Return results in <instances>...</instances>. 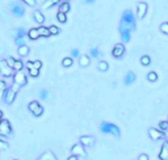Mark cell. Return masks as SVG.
Here are the masks:
<instances>
[{"label":"cell","mask_w":168,"mask_h":160,"mask_svg":"<svg viewBox=\"0 0 168 160\" xmlns=\"http://www.w3.org/2000/svg\"><path fill=\"white\" fill-rule=\"evenodd\" d=\"M159 159L160 160H168V142H164L162 150L159 152Z\"/></svg>","instance_id":"cell-14"},{"label":"cell","mask_w":168,"mask_h":160,"mask_svg":"<svg viewBox=\"0 0 168 160\" xmlns=\"http://www.w3.org/2000/svg\"><path fill=\"white\" fill-rule=\"evenodd\" d=\"M13 71H14V70L9 66L8 63H7L5 59L0 61V74H2L3 76H5V77H11V76H13Z\"/></svg>","instance_id":"cell-7"},{"label":"cell","mask_w":168,"mask_h":160,"mask_svg":"<svg viewBox=\"0 0 168 160\" xmlns=\"http://www.w3.org/2000/svg\"><path fill=\"white\" fill-rule=\"evenodd\" d=\"M97 67H99L100 71H106L109 66H108V63H106L105 61H101V62L99 63V66H97Z\"/></svg>","instance_id":"cell-35"},{"label":"cell","mask_w":168,"mask_h":160,"mask_svg":"<svg viewBox=\"0 0 168 160\" xmlns=\"http://www.w3.org/2000/svg\"><path fill=\"white\" fill-rule=\"evenodd\" d=\"M131 38V32L129 30H125V32H121V40H122V43H127Z\"/></svg>","instance_id":"cell-23"},{"label":"cell","mask_w":168,"mask_h":160,"mask_svg":"<svg viewBox=\"0 0 168 160\" xmlns=\"http://www.w3.org/2000/svg\"><path fill=\"white\" fill-rule=\"evenodd\" d=\"M19 88H20V85L16 84V83H13V85L11 87V88L7 89L5 96H4V100H5V103L8 104V105H11L13 101H14V99H16V94H17Z\"/></svg>","instance_id":"cell-3"},{"label":"cell","mask_w":168,"mask_h":160,"mask_svg":"<svg viewBox=\"0 0 168 160\" xmlns=\"http://www.w3.org/2000/svg\"><path fill=\"white\" fill-rule=\"evenodd\" d=\"M37 160H58V159L55 157V155L51 151H46V152H43Z\"/></svg>","instance_id":"cell-16"},{"label":"cell","mask_w":168,"mask_h":160,"mask_svg":"<svg viewBox=\"0 0 168 160\" xmlns=\"http://www.w3.org/2000/svg\"><path fill=\"white\" fill-rule=\"evenodd\" d=\"M120 33L121 32H125V30H129V32H134L135 30V16L131 9H126L125 12L122 13V20L120 23Z\"/></svg>","instance_id":"cell-1"},{"label":"cell","mask_w":168,"mask_h":160,"mask_svg":"<svg viewBox=\"0 0 168 160\" xmlns=\"http://www.w3.org/2000/svg\"><path fill=\"white\" fill-rule=\"evenodd\" d=\"M13 83L19 84L20 87H23V85H25L28 83V77H26V75L23 72V70H21V71H16L13 74Z\"/></svg>","instance_id":"cell-8"},{"label":"cell","mask_w":168,"mask_h":160,"mask_svg":"<svg viewBox=\"0 0 168 160\" xmlns=\"http://www.w3.org/2000/svg\"><path fill=\"white\" fill-rule=\"evenodd\" d=\"M147 8H149V5H147V3H144V2H141V3L137 4V16H138V19H143L146 16V13H147Z\"/></svg>","instance_id":"cell-10"},{"label":"cell","mask_w":168,"mask_h":160,"mask_svg":"<svg viewBox=\"0 0 168 160\" xmlns=\"http://www.w3.org/2000/svg\"><path fill=\"white\" fill-rule=\"evenodd\" d=\"M17 53H19L20 56H26V55L29 54V47L25 45V43H24V45H20V46H19V50H17Z\"/></svg>","instance_id":"cell-20"},{"label":"cell","mask_w":168,"mask_h":160,"mask_svg":"<svg viewBox=\"0 0 168 160\" xmlns=\"http://www.w3.org/2000/svg\"><path fill=\"white\" fill-rule=\"evenodd\" d=\"M61 2H63V0H46L45 3H43V8L45 9H47V8H50L51 5H54V4H58V3H61Z\"/></svg>","instance_id":"cell-24"},{"label":"cell","mask_w":168,"mask_h":160,"mask_svg":"<svg viewBox=\"0 0 168 160\" xmlns=\"http://www.w3.org/2000/svg\"><path fill=\"white\" fill-rule=\"evenodd\" d=\"M9 9L11 12L14 14L16 17H23L24 13H25V7L23 3H19V2H13L9 4Z\"/></svg>","instance_id":"cell-4"},{"label":"cell","mask_w":168,"mask_h":160,"mask_svg":"<svg viewBox=\"0 0 168 160\" xmlns=\"http://www.w3.org/2000/svg\"><path fill=\"white\" fill-rule=\"evenodd\" d=\"M84 2H85L87 4H92V3H95V0H84Z\"/></svg>","instance_id":"cell-48"},{"label":"cell","mask_w":168,"mask_h":160,"mask_svg":"<svg viewBox=\"0 0 168 160\" xmlns=\"http://www.w3.org/2000/svg\"><path fill=\"white\" fill-rule=\"evenodd\" d=\"M89 63H91V59H89L88 55H82V56H79V64H80L82 67H87Z\"/></svg>","instance_id":"cell-19"},{"label":"cell","mask_w":168,"mask_h":160,"mask_svg":"<svg viewBox=\"0 0 168 160\" xmlns=\"http://www.w3.org/2000/svg\"><path fill=\"white\" fill-rule=\"evenodd\" d=\"M70 11V3L67 0H63L59 4V12H63V13H67Z\"/></svg>","instance_id":"cell-22"},{"label":"cell","mask_w":168,"mask_h":160,"mask_svg":"<svg viewBox=\"0 0 168 160\" xmlns=\"http://www.w3.org/2000/svg\"><path fill=\"white\" fill-rule=\"evenodd\" d=\"M160 131H165V130H168V121H162L159 123V127H158Z\"/></svg>","instance_id":"cell-34"},{"label":"cell","mask_w":168,"mask_h":160,"mask_svg":"<svg viewBox=\"0 0 168 160\" xmlns=\"http://www.w3.org/2000/svg\"><path fill=\"white\" fill-rule=\"evenodd\" d=\"M33 16H34V20L37 21L38 24H43V23H45V16L42 14V12H41V11H34Z\"/></svg>","instance_id":"cell-18"},{"label":"cell","mask_w":168,"mask_h":160,"mask_svg":"<svg viewBox=\"0 0 168 160\" xmlns=\"http://www.w3.org/2000/svg\"><path fill=\"white\" fill-rule=\"evenodd\" d=\"M47 96H49V91H47V89H41V92H40V97H41L42 100H46Z\"/></svg>","instance_id":"cell-37"},{"label":"cell","mask_w":168,"mask_h":160,"mask_svg":"<svg viewBox=\"0 0 168 160\" xmlns=\"http://www.w3.org/2000/svg\"><path fill=\"white\" fill-rule=\"evenodd\" d=\"M71 152H72V155H76V156H87L85 154V150H84V146L82 143H78V144H74L71 148Z\"/></svg>","instance_id":"cell-11"},{"label":"cell","mask_w":168,"mask_h":160,"mask_svg":"<svg viewBox=\"0 0 168 160\" xmlns=\"http://www.w3.org/2000/svg\"><path fill=\"white\" fill-rule=\"evenodd\" d=\"M72 63H74V59H72V56H68V58H64V59L62 61V64L63 67H71Z\"/></svg>","instance_id":"cell-25"},{"label":"cell","mask_w":168,"mask_h":160,"mask_svg":"<svg viewBox=\"0 0 168 160\" xmlns=\"http://www.w3.org/2000/svg\"><path fill=\"white\" fill-rule=\"evenodd\" d=\"M57 19H58V21H59V23H62V24L67 21V16H66V13H63V12H58Z\"/></svg>","instance_id":"cell-27"},{"label":"cell","mask_w":168,"mask_h":160,"mask_svg":"<svg viewBox=\"0 0 168 160\" xmlns=\"http://www.w3.org/2000/svg\"><path fill=\"white\" fill-rule=\"evenodd\" d=\"M2 120H3V112L0 110V121H2Z\"/></svg>","instance_id":"cell-49"},{"label":"cell","mask_w":168,"mask_h":160,"mask_svg":"<svg viewBox=\"0 0 168 160\" xmlns=\"http://www.w3.org/2000/svg\"><path fill=\"white\" fill-rule=\"evenodd\" d=\"M33 66H34L35 68L41 70V67H42V62H41V61H34V62H33Z\"/></svg>","instance_id":"cell-43"},{"label":"cell","mask_w":168,"mask_h":160,"mask_svg":"<svg viewBox=\"0 0 168 160\" xmlns=\"http://www.w3.org/2000/svg\"><path fill=\"white\" fill-rule=\"evenodd\" d=\"M14 160H16V159H14Z\"/></svg>","instance_id":"cell-50"},{"label":"cell","mask_w":168,"mask_h":160,"mask_svg":"<svg viewBox=\"0 0 168 160\" xmlns=\"http://www.w3.org/2000/svg\"><path fill=\"white\" fill-rule=\"evenodd\" d=\"M5 88H7L5 82H3V80H0V91H2V89H5Z\"/></svg>","instance_id":"cell-45"},{"label":"cell","mask_w":168,"mask_h":160,"mask_svg":"<svg viewBox=\"0 0 168 160\" xmlns=\"http://www.w3.org/2000/svg\"><path fill=\"white\" fill-rule=\"evenodd\" d=\"M8 143L4 142L3 139H0V151H4V150H8Z\"/></svg>","instance_id":"cell-39"},{"label":"cell","mask_w":168,"mask_h":160,"mask_svg":"<svg viewBox=\"0 0 168 160\" xmlns=\"http://www.w3.org/2000/svg\"><path fill=\"white\" fill-rule=\"evenodd\" d=\"M160 32L164 33V34H168V23H163L160 25Z\"/></svg>","instance_id":"cell-38"},{"label":"cell","mask_w":168,"mask_h":160,"mask_svg":"<svg viewBox=\"0 0 168 160\" xmlns=\"http://www.w3.org/2000/svg\"><path fill=\"white\" fill-rule=\"evenodd\" d=\"M138 160H150V157H149V155L142 154V155H139V157H138Z\"/></svg>","instance_id":"cell-44"},{"label":"cell","mask_w":168,"mask_h":160,"mask_svg":"<svg viewBox=\"0 0 168 160\" xmlns=\"http://www.w3.org/2000/svg\"><path fill=\"white\" fill-rule=\"evenodd\" d=\"M71 56L72 58H78L79 56V50L78 49H72L71 50Z\"/></svg>","instance_id":"cell-42"},{"label":"cell","mask_w":168,"mask_h":160,"mask_svg":"<svg viewBox=\"0 0 168 160\" xmlns=\"http://www.w3.org/2000/svg\"><path fill=\"white\" fill-rule=\"evenodd\" d=\"M147 80H150V82H156V80H158V74H156V72H154V71L149 72V74H147Z\"/></svg>","instance_id":"cell-31"},{"label":"cell","mask_w":168,"mask_h":160,"mask_svg":"<svg viewBox=\"0 0 168 160\" xmlns=\"http://www.w3.org/2000/svg\"><path fill=\"white\" fill-rule=\"evenodd\" d=\"M24 4H26V5H29V7H35V0H21Z\"/></svg>","instance_id":"cell-40"},{"label":"cell","mask_w":168,"mask_h":160,"mask_svg":"<svg viewBox=\"0 0 168 160\" xmlns=\"http://www.w3.org/2000/svg\"><path fill=\"white\" fill-rule=\"evenodd\" d=\"M49 30H50V34L51 35H57V34H59V28L55 26V25H51V26H49Z\"/></svg>","instance_id":"cell-33"},{"label":"cell","mask_w":168,"mask_h":160,"mask_svg":"<svg viewBox=\"0 0 168 160\" xmlns=\"http://www.w3.org/2000/svg\"><path fill=\"white\" fill-rule=\"evenodd\" d=\"M40 106V103H38V101H32V103H29V105H28V109H29V110H30V112H34L35 110V109H37Z\"/></svg>","instance_id":"cell-29"},{"label":"cell","mask_w":168,"mask_h":160,"mask_svg":"<svg viewBox=\"0 0 168 160\" xmlns=\"http://www.w3.org/2000/svg\"><path fill=\"white\" fill-rule=\"evenodd\" d=\"M12 33L14 35V42H16L19 46L24 45V43H25V35L28 34L25 32V29L24 28H19V29H16V30H13Z\"/></svg>","instance_id":"cell-5"},{"label":"cell","mask_w":168,"mask_h":160,"mask_svg":"<svg viewBox=\"0 0 168 160\" xmlns=\"http://www.w3.org/2000/svg\"><path fill=\"white\" fill-rule=\"evenodd\" d=\"M12 134V126L8 120H2L0 121V135L2 136H9Z\"/></svg>","instance_id":"cell-6"},{"label":"cell","mask_w":168,"mask_h":160,"mask_svg":"<svg viewBox=\"0 0 168 160\" xmlns=\"http://www.w3.org/2000/svg\"><path fill=\"white\" fill-rule=\"evenodd\" d=\"M141 63L143 64V66H149V64L151 63V58H150L149 55H143V56L141 58Z\"/></svg>","instance_id":"cell-32"},{"label":"cell","mask_w":168,"mask_h":160,"mask_svg":"<svg viewBox=\"0 0 168 160\" xmlns=\"http://www.w3.org/2000/svg\"><path fill=\"white\" fill-rule=\"evenodd\" d=\"M38 29V33H40V37H50V30H49V28L46 26H40L37 28Z\"/></svg>","instance_id":"cell-21"},{"label":"cell","mask_w":168,"mask_h":160,"mask_svg":"<svg viewBox=\"0 0 168 160\" xmlns=\"http://www.w3.org/2000/svg\"><path fill=\"white\" fill-rule=\"evenodd\" d=\"M149 135L152 141H159V139H164V134L163 131H160L159 129H155V127H150L149 129Z\"/></svg>","instance_id":"cell-9"},{"label":"cell","mask_w":168,"mask_h":160,"mask_svg":"<svg viewBox=\"0 0 168 160\" xmlns=\"http://www.w3.org/2000/svg\"><path fill=\"white\" fill-rule=\"evenodd\" d=\"M135 80H137V75L134 74V72L129 71L126 74V76H125V79H123V83H125L126 85H130V84H133Z\"/></svg>","instance_id":"cell-15"},{"label":"cell","mask_w":168,"mask_h":160,"mask_svg":"<svg viewBox=\"0 0 168 160\" xmlns=\"http://www.w3.org/2000/svg\"><path fill=\"white\" fill-rule=\"evenodd\" d=\"M24 68V63L21 62L20 59H17V61H14V66H13V70L14 71H21Z\"/></svg>","instance_id":"cell-26"},{"label":"cell","mask_w":168,"mask_h":160,"mask_svg":"<svg viewBox=\"0 0 168 160\" xmlns=\"http://www.w3.org/2000/svg\"><path fill=\"white\" fill-rule=\"evenodd\" d=\"M100 130L105 134H111L116 138H120L121 136V131H120V127L114 125V123H111V122H103L100 125Z\"/></svg>","instance_id":"cell-2"},{"label":"cell","mask_w":168,"mask_h":160,"mask_svg":"<svg viewBox=\"0 0 168 160\" xmlns=\"http://www.w3.org/2000/svg\"><path fill=\"white\" fill-rule=\"evenodd\" d=\"M33 113V115H34V117H40V115H42V113H43V108L40 105L37 109H35V110L34 112H32Z\"/></svg>","instance_id":"cell-36"},{"label":"cell","mask_w":168,"mask_h":160,"mask_svg":"<svg viewBox=\"0 0 168 160\" xmlns=\"http://www.w3.org/2000/svg\"><path fill=\"white\" fill-rule=\"evenodd\" d=\"M32 67H34L33 66V62H26V68L29 70V68H32Z\"/></svg>","instance_id":"cell-46"},{"label":"cell","mask_w":168,"mask_h":160,"mask_svg":"<svg viewBox=\"0 0 168 160\" xmlns=\"http://www.w3.org/2000/svg\"><path fill=\"white\" fill-rule=\"evenodd\" d=\"M95 142H96V139H95V136H92V135L80 136V143H82L84 147H92L95 144Z\"/></svg>","instance_id":"cell-13"},{"label":"cell","mask_w":168,"mask_h":160,"mask_svg":"<svg viewBox=\"0 0 168 160\" xmlns=\"http://www.w3.org/2000/svg\"><path fill=\"white\" fill-rule=\"evenodd\" d=\"M5 61H7V63H8L9 66L13 68V66H14V61H16V59H14V58H12V56H8Z\"/></svg>","instance_id":"cell-41"},{"label":"cell","mask_w":168,"mask_h":160,"mask_svg":"<svg viewBox=\"0 0 168 160\" xmlns=\"http://www.w3.org/2000/svg\"><path fill=\"white\" fill-rule=\"evenodd\" d=\"M28 37H29V40H32V41L40 38L38 29H37V28H32V29H29V32H28Z\"/></svg>","instance_id":"cell-17"},{"label":"cell","mask_w":168,"mask_h":160,"mask_svg":"<svg viewBox=\"0 0 168 160\" xmlns=\"http://www.w3.org/2000/svg\"><path fill=\"white\" fill-rule=\"evenodd\" d=\"M123 54H125V46H123V43H116L112 50V55L114 58H121Z\"/></svg>","instance_id":"cell-12"},{"label":"cell","mask_w":168,"mask_h":160,"mask_svg":"<svg viewBox=\"0 0 168 160\" xmlns=\"http://www.w3.org/2000/svg\"><path fill=\"white\" fill-rule=\"evenodd\" d=\"M89 53H91V56L92 58H100L101 56V53H100V50L97 47H92Z\"/></svg>","instance_id":"cell-28"},{"label":"cell","mask_w":168,"mask_h":160,"mask_svg":"<svg viewBox=\"0 0 168 160\" xmlns=\"http://www.w3.org/2000/svg\"><path fill=\"white\" fill-rule=\"evenodd\" d=\"M67 160H79V159H78V156H76V155H71Z\"/></svg>","instance_id":"cell-47"},{"label":"cell","mask_w":168,"mask_h":160,"mask_svg":"<svg viewBox=\"0 0 168 160\" xmlns=\"http://www.w3.org/2000/svg\"><path fill=\"white\" fill-rule=\"evenodd\" d=\"M29 75H30L32 77H37L40 75V70L38 68H35V67H32V68H29Z\"/></svg>","instance_id":"cell-30"}]
</instances>
